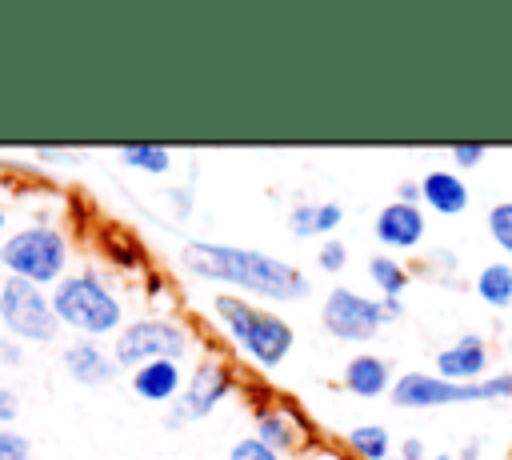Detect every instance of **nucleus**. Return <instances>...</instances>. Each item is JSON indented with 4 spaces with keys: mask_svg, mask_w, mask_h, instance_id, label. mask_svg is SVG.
Masks as SVG:
<instances>
[{
    "mask_svg": "<svg viewBox=\"0 0 512 460\" xmlns=\"http://www.w3.org/2000/svg\"><path fill=\"white\" fill-rule=\"evenodd\" d=\"M400 456H404V460H420V456H428V448H424L416 436H408V440L400 444Z\"/></svg>",
    "mask_w": 512,
    "mask_h": 460,
    "instance_id": "72a5a7b5",
    "label": "nucleus"
},
{
    "mask_svg": "<svg viewBox=\"0 0 512 460\" xmlns=\"http://www.w3.org/2000/svg\"><path fill=\"white\" fill-rule=\"evenodd\" d=\"M60 364H64V372L76 380V384H84V388H104V384H112L116 376H120V368H116V360H112V348H104L100 340H72V344H64V352H60Z\"/></svg>",
    "mask_w": 512,
    "mask_h": 460,
    "instance_id": "f8f14e48",
    "label": "nucleus"
},
{
    "mask_svg": "<svg viewBox=\"0 0 512 460\" xmlns=\"http://www.w3.org/2000/svg\"><path fill=\"white\" fill-rule=\"evenodd\" d=\"M476 296L488 304V308H508L512 304V264L504 260H492L476 272Z\"/></svg>",
    "mask_w": 512,
    "mask_h": 460,
    "instance_id": "6ab92c4d",
    "label": "nucleus"
},
{
    "mask_svg": "<svg viewBox=\"0 0 512 460\" xmlns=\"http://www.w3.org/2000/svg\"><path fill=\"white\" fill-rule=\"evenodd\" d=\"M488 236L496 240L500 252L512 256V200H500L488 208Z\"/></svg>",
    "mask_w": 512,
    "mask_h": 460,
    "instance_id": "4be33fe9",
    "label": "nucleus"
},
{
    "mask_svg": "<svg viewBox=\"0 0 512 460\" xmlns=\"http://www.w3.org/2000/svg\"><path fill=\"white\" fill-rule=\"evenodd\" d=\"M184 364H176V360H152V364H144V368H136V372H128V388H132V396L136 400H144V404H176V396H180V388H184Z\"/></svg>",
    "mask_w": 512,
    "mask_h": 460,
    "instance_id": "4468645a",
    "label": "nucleus"
},
{
    "mask_svg": "<svg viewBox=\"0 0 512 460\" xmlns=\"http://www.w3.org/2000/svg\"><path fill=\"white\" fill-rule=\"evenodd\" d=\"M420 200H424L436 216H460L472 196H468V184H464L456 172L432 168V172L420 176Z\"/></svg>",
    "mask_w": 512,
    "mask_h": 460,
    "instance_id": "dca6fc26",
    "label": "nucleus"
},
{
    "mask_svg": "<svg viewBox=\"0 0 512 460\" xmlns=\"http://www.w3.org/2000/svg\"><path fill=\"white\" fill-rule=\"evenodd\" d=\"M224 460H284L280 452H272L264 440H256V436H240L232 448H228V456Z\"/></svg>",
    "mask_w": 512,
    "mask_h": 460,
    "instance_id": "b1692460",
    "label": "nucleus"
},
{
    "mask_svg": "<svg viewBox=\"0 0 512 460\" xmlns=\"http://www.w3.org/2000/svg\"><path fill=\"white\" fill-rule=\"evenodd\" d=\"M236 388V368L220 356H204L188 376H184V388L176 396V404H168L164 412V428L168 432H180L184 424H196V420H208Z\"/></svg>",
    "mask_w": 512,
    "mask_h": 460,
    "instance_id": "6e6552de",
    "label": "nucleus"
},
{
    "mask_svg": "<svg viewBox=\"0 0 512 460\" xmlns=\"http://www.w3.org/2000/svg\"><path fill=\"white\" fill-rule=\"evenodd\" d=\"M68 264H72V240L56 224L36 220V224L12 228L0 240V272L28 280L36 288H52L56 280H64Z\"/></svg>",
    "mask_w": 512,
    "mask_h": 460,
    "instance_id": "20e7f679",
    "label": "nucleus"
},
{
    "mask_svg": "<svg viewBox=\"0 0 512 460\" xmlns=\"http://www.w3.org/2000/svg\"><path fill=\"white\" fill-rule=\"evenodd\" d=\"M456 460H480V440H468L464 448H460V456Z\"/></svg>",
    "mask_w": 512,
    "mask_h": 460,
    "instance_id": "e433bc0d",
    "label": "nucleus"
},
{
    "mask_svg": "<svg viewBox=\"0 0 512 460\" xmlns=\"http://www.w3.org/2000/svg\"><path fill=\"white\" fill-rule=\"evenodd\" d=\"M396 200L400 204H420V180H400L396 184Z\"/></svg>",
    "mask_w": 512,
    "mask_h": 460,
    "instance_id": "2f4dec72",
    "label": "nucleus"
},
{
    "mask_svg": "<svg viewBox=\"0 0 512 460\" xmlns=\"http://www.w3.org/2000/svg\"><path fill=\"white\" fill-rule=\"evenodd\" d=\"M312 460H344V456H336V452H328V448H316Z\"/></svg>",
    "mask_w": 512,
    "mask_h": 460,
    "instance_id": "4c0bfd02",
    "label": "nucleus"
},
{
    "mask_svg": "<svg viewBox=\"0 0 512 460\" xmlns=\"http://www.w3.org/2000/svg\"><path fill=\"white\" fill-rule=\"evenodd\" d=\"M424 272H428V276H444V280H448V276L456 272V252H452V248H432V252H428Z\"/></svg>",
    "mask_w": 512,
    "mask_h": 460,
    "instance_id": "cd10ccee",
    "label": "nucleus"
},
{
    "mask_svg": "<svg viewBox=\"0 0 512 460\" xmlns=\"http://www.w3.org/2000/svg\"><path fill=\"white\" fill-rule=\"evenodd\" d=\"M316 264H320V272H340V268L348 264V244H344L340 236H328V240H320Z\"/></svg>",
    "mask_w": 512,
    "mask_h": 460,
    "instance_id": "393cba45",
    "label": "nucleus"
},
{
    "mask_svg": "<svg viewBox=\"0 0 512 460\" xmlns=\"http://www.w3.org/2000/svg\"><path fill=\"white\" fill-rule=\"evenodd\" d=\"M212 316L216 328L228 336V344L240 352V360L260 372L280 368L296 344V328L280 312L236 292H212Z\"/></svg>",
    "mask_w": 512,
    "mask_h": 460,
    "instance_id": "f03ea898",
    "label": "nucleus"
},
{
    "mask_svg": "<svg viewBox=\"0 0 512 460\" xmlns=\"http://www.w3.org/2000/svg\"><path fill=\"white\" fill-rule=\"evenodd\" d=\"M252 436L272 452H300L308 440V416L288 396H280L276 404H252Z\"/></svg>",
    "mask_w": 512,
    "mask_h": 460,
    "instance_id": "9d476101",
    "label": "nucleus"
},
{
    "mask_svg": "<svg viewBox=\"0 0 512 460\" xmlns=\"http://www.w3.org/2000/svg\"><path fill=\"white\" fill-rule=\"evenodd\" d=\"M388 400L396 408H444V404H476V400H512V372H496L472 384L440 380L436 372H400L392 380Z\"/></svg>",
    "mask_w": 512,
    "mask_h": 460,
    "instance_id": "423d86ee",
    "label": "nucleus"
},
{
    "mask_svg": "<svg viewBox=\"0 0 512 460\" xmlns=\"http://www.w3.org/2000/svg\"><path fill=\"white\" fill-rule=\"evenodd\" d=\"M16 416H20V392L0 384V428H12Z\"/></svg>",
    "mask_w": 512,
    "mask_h": 460,
    "instance_id": "c85d7f7f",
    "label": "nucleus"
},
{
    "mask_svg": "<svg viewBox=\"0 0 512 460\" xmlns=\"http://www.w3.org/2000/svg\"><path fill=\"white\" fill-rule=\"evenodd\" d=\"M116 160L132 172H144V176H168L172 172V148H164V144H124L116 152Z\"/></svg>",
    "mask_w": 512,
    "mask_h": 460,
    "instance_id": "aec40b11",
    "label": "nucleus"
},
{
    "mask_svg": "<svg viewBox=\"0 0 512 460\" xmlns=\"http://www.w3.org/2000/svg\"><path fill=\"white\" fill-rule=\"evenodd\" d=\"M0 460H32V440L16 428H0Z\"/></svg>",
    "mask_w": 512,
    "mask_h": 460,
    "instance_id": "a878e982",
    "label": "nucleus"
},
{
    "mask_svg": "<svg viewBox=\"0 0 512 460\" xmlns=\"http://www.w3.org/2000/svg\"><path fill=\"white\" fill-rule=\"evenodd\" d=\"M484 372H488V344L476 332H464L448 348L436 352V376L440 380L472 384V380H484Z\"/></svg>",
    "mask_w": 512,
    "mask_h": 460,
    "instance_id": "ddd939ff",
    "label": "nucleus"
},
{
    "mask_svg": "<svg viewBox=\"0 0 512 460\" xmlns=\"http://www.w3.org/2000/svg\"><path fill=\"white\" fill-rule=\"evenodd\" d=\"M164 196H168V204H172V212H176V216H188V212H192V196H188V192H180V188H168Z\"/></svg>",
    "mask_w": 512,
    "mask_h": 460,
    "instance_id": "473e14b6",
    "label": "nucleus"
},
{
    "mask_svg": "<svg viewBox=\"0 0 512 460\" xmlns=\"http://www.w3.org/2000/svg\"><path fill=\"white\" fill-rule=\"evenodd\" d=\"M484 152H488L484 144H456V148H452V164H456V168H476V164L484 160Z\"/></svg>",
    "mask_w": 512,
    "mask_h": 460,
    "instance_id": "c756f323",
    "label": "nucleus"
},
{
    "mask_svg": "<svg viewBox=\"0 0 512 460\" xmlns=\"http://www.w3.org/2000/svg\"><path fill=\"white\" fill-rule=\"evenodd\" d=\"M320 328H324L332 340L368 344V340L384 328L380 296H364V292H356V288L336 284V288L324 296V304H320Z\"/></svg>",
    "mask_w": 512,
    "mask_h": 460,
    "instance_id": "1a4fd4ad",
    "label": "nucleus"
},
{
    "mask_svg": "<svg viewBox=\"0 0 512 460\" xmlns=\"http://www.w3.org/2000/svg\"><path fill=\"white\" fill-rule=\"evenodd\" d=\"M340 224H344V208H340L336 200H320V204H316V236L328 240Z\"/></svg>",
    "mask_w": 512,
    "mask_h": 460,
    "instance_id": "bb28decb",
    "label": "nucleus"
},
{
    "mask_svg": "<svg viewBox=\"0 0 512 460\" xmlns=\"http://www.w3.org/2000/svg\"><path fill=\"white\" fill-rule=\"evenodd\" d=\"M288 232H292L296 240L316 236V200H300V204L288 208Z\"/></svg>",
    "mask_w": 512,
    "mask_h": 460,
    "instance_id": "5701e85b",
    "label": "nucleus"
},
{
    "mask_svg": "<svg viewBox=\"0 0 512 460\" xmlns=\"http://www.w3.org/2000/svg\"><path fill=\"white\" fill-rule=\"evenodd\" d=\"M344 448L356 460H388L392 456V436L384 424H356L344 432Z\"/></svg>",
    "mask_w": 512,
    "mask_h": 460,
    "instance_id": "a211bd4d",
    "label": "nucleus"
},
{
    "mask_svg": "<svg viewBox=\"0 0 512 460\" xmlns=\"http://www.w3.org/2000/svg\"><path fill=\"white\" fill-rule=\"evenodd\" d=\"M36 156L40 160H72L76 152H68V148H36Z\"/></svg>",
    "mask_w": 512,
    "mask_h": 460,
    "instance_id": "c9c22d12",
    "label": "nucleus"
},
{
    "mask_svg": "<svg viewBox=\"0 0 512 460\" xmlns=\"http://www.w3.org/2000/svg\"><path fill=\"white\" fill-rule=\"evenodd\" d=\"M180 264L188 276L208 280V284H228L240 292H252L256 300H272V304H296L312 296V280L260 248H244V244H216V240H188L180 248Z\"/></svg>",
    "mask_w": 512,
    "mask_h": 460,
    "instance_id": "f257e3e1",
    "label": "nucleus"
},
{
    "mask_svg": "<svg viewBox=\"0 0 512 460\" xmlns=\"http://www.w3.org/2000/svg\"><path fill=\"white\" fill-rule=\"evenodd\" d=\"M8 228V212H4V204H0V232Z\"/></svg>",
    "mask_w": 512,
    "mask_h": 460,
    "instance_id": "ea45409f",
    "label": "nucleus"
},
{
    "mask_svg": "<svg viewBox=\"0 0 512 460\" xmlns=\"http://www.w3.org/2000/svg\"><path fill=\"white\" fill-rule=\"evenodd\" d=\"M48 300L60 328L76 332L80 340H108L124 328V300L104 276H96V268L68 272L48 288Z\"/></svg>",
    "mask_w": 512,
    "mask_h": 460,
    "instance_id": "7ed1b4c3",
    "label": "nucleus"
},
{
    "mask_svg": "<svg viewBox=\"0 0 512 460\" xmlns=\"http://www.w3.org/2000/svg\"><path fill=\"white\" fill-rule=\"evenodd\" d=\"M192 352V332L176 316H136L112 336V360L120 372H136L152 360H184Z\"/></svg>",
    "mask_w": 512,
    "mask_h": 460,
    "instance_id": "39448f33",
    "label": "nucleus"
},
{
    "mask_svg": "<svg viewBox=\"0 0 512 460\" xmlns=\"http://www.w3.org/2000/svg\"><path fill=\"white\" fill-rule=\"evenodd\" d=\"M392 364L384 360V356H376V352H356V356H348V364H344V372H340V384L352 392V396H360V400H376V396H388L392 392Z\"/></svg>",
    "mask_w": 512,
    "mask_h": 460,
    "instance_id": "2eb2a0df",
    "label": "nucleus"
},
{
    "mask_svg": "<svg viewBox=\"0 0 512 460\" xmlns=\"http://www.w3.org/2000/svg\"><path fill=\"white\" fill-rule=\"evenodd\" d=\"M380 308H384V324H392V320L404 316V304L400 300H380Z\"/></svg>",
    "mask_w": 512,
    "mask_h": 460,
    "instance_id": "f704fd0d",
    "label": "nucleus"
},
{
    "mask_svg": "<svg viewBox=\"0 0 512 460\" xmlns=\"http://www.w3.org/2000/svg\"><path fill=\"white\" fill-rule=\"evenodd\" d=\"M0 328L20 344H52L60 336V320L52 312L48 288L0 276Z\"/></svg>",
    "mask_w": 512,
    "mask_h": 460,
    "instance_id": "0eeeda50",
    "label": "nucleus"
},
{
    "mask_svg": "<svg viewBox=\"0 0 512 460\" xmlns=\"http://www.w3.org/2000/svg\"><path fill=\"white\" fill-rule=\"evenodd\" d=\"M508 348H512V344H508Z\"/></svg>",
    "mask_w": 512,
    "mask_h": 460,
    "instance_id": "a19ab883",
    "label": "nucleus"
},
{
    "mask_svg": "<svg viewBox=\"0 0 512 460\" xmlns=\"http://www.w3.org/2000/svg\"><path fill=\"white\" fill-rule=\"evenodd\" d=\"M368 280L376 284L380 300H400V292L408 288V268L396 256L376 252V256H368Z\"/></svg>",
    "mask_w": 512,
    "mask_h": 460,
    "instance_id": "412c9836",
    "label": "nucleus"
},
{
    "mask_svg": "<svg viewBox=\"0 0 512 460\" xmlns=\"http://www.w3.org/2000/svg\"><path fill=\"white\" fill-rule=\"evenodd\" d=\"M0 364L4 368H20L24 364V344L12 336H0Z\"/></svg>",
    "mask_w": 512,
    "mask_h": 460,
    "instance_id": "7c9ffc66",
    "label": "nucleus"
},
{
    "mask_svg": "<svg viewBox=\"0 0 512 460\" xmlns=\"http://www.w3.org/2000/svg\"><path fill=\"white\" fill-rule=\"evenodd\" d=\"M388 460H404V456H388ZM420 460H456V456H448V452H432V456H420Z\"/></svg>",
    "mask_w": 512,
    "mask_h": 460,
    "instance_id": "58836bf2",
    "label": "nucleus"
},
{
    "mask_svg": "<svg viewBox=\"0 0 512 460\" xmlns=\"http://www.w3.org/2000/svg\"><path fill=\"white\" fill-rule=\"evenodd\" d=\"M424 232H428V220H424V208L420 204H400V200H392V204H384L380 212H376V220H372V236H376V244L392 256V252H412L420 240H424Z\"/></svg>",
    "mask_w": 512,
    "mask_h": 460,
    "instance_id": "9b49d317",
    "label": "nucleus"
},
{
    "mask_svg": "<svg viewBox=\"0 0 512 460\" xmlns=\"http://www.w3.org/2000/svg\"><path fill=\"white\" fill-rule=\"evenodd\" d=\"M96 248H100L104 260H112V264L124 268V272H140V268H148V252L140 248V240H136L128 228H100Z\"/></svg>",
    "mask_w": 512,
    "mask_h": 460,
    "instance_id": "f3484780",
    "label": "nucleus"
}]
</instances>
